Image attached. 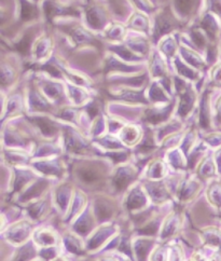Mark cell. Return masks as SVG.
Segmentation results:
<instances>
[{
  "mask_svg": "<svg viewBox=\"0 0 221 261\" xmlns=\"http://www.w3.org/2000/svg\"><path fill=\"white\" fill-rule=\"evenodd\" d=\"M31 233V227L27 222H20L8 230V241L14 244H21L27 240Z\"/></svg>",
  "mask_w": 221,
  "mask_h": 261,
  "instance_id": "1",
  "label": "cell"
},
{
  "mask_svg": "<svg viewBox=\"0 0 221 261\" xmlns=\"http://www.w3.org/2000/svg\"><path fill=\"white\" fill-rule=\"evenodd\" d=\"M125 204L128 211H140L146 206L147 195L140 187H136L128 193Z\"/></svg>",
  "mask_w": 221,
  "mask_h": 261,
  "instance_id": "2",
  "label": "cell"
},
{
  "mask_svg": "<svg viewBox=\"0 0 221 261\" xmlns=\"http://www.w3.org/2000/svg\"><path fill=\"white\" fill-rule=\"evenodd\" d=\"M146 190L154 203L165 202L170 198L167 187L161 182H150L146 186Z\"/></svg>",
  "mask_w": 221,
  "mask_h": 261,
  "instance_id": "3",
  "label": "cell"
},
{
  "mask_svg": "<svg viewBox=\"0 0 221 261\" xmlns=\"http://www.w3.org/2000/svg\"><path fill=\"white\" fill-rule=\"evenodd\" d=\"M34 241L40 246H55V244H57V234L53 230L39 229L35 232Z\"/></svg>",
  "mask_w": 221,
  "mask_h": 261,
  "instance_id": "4",
  "label": "cell"
},
{
  "mask_svg": "<svg viewBox=\"0 0 221 261\" xmlns=\"http://www.w3.org/2000/svg\"><path fill=\"white\" fill-rule=\"evenodd\" d=\"M134 172L130 169H120L113 179L114 186L118 190L125 189L134 180Z\"/></svg>",
  "mask_w": 221,
  "mask_h": 261,
  "instance_id": "5",
  "label": "cell"
},
{
  "mask_svg": "<svg viewBox=\"0 0 221 261\" xmlns=\"http://www.w3.org/2000/svg\"><path fill=\"white\" fill-rule=\"evenodd\" d=\"M199 190V182L195 179H186L179 186V198L180 200H189Z\"/></svg>",
  "mask_w": 221,
  "mask_h": 261,
  "instance_id": "6",
  "label": "cell"
},
{
  "mask_svg": "<svg viewBox=\"0 0 221 261\" xmlns=\"http://www.w3.org/2000/svg\"><path fill=\"white\" fill-rule=\"evenodd\" d=\"M78 177L81 182L91 186L99 180V173L96 170L91 169V167L82 166L78 171Z\"/></svg>",
  "mask_w": 221,
  "mask_h": 261,
  "instance_id": "7",
  "label": "cell"
},
{
  "mask_svg": "<svg viewBox=\"0 0 221 261\" xmlns=\"http://www.w3.org/2000/svg\"><path fill=\"white\" fill-rule=\"evenodd\" d=\"M55 201L59 205L60 210L62 208L63 212H66L69 201H70V190L68 187H60L59 190L55 192Z\"/></svg>",
  "mask_w": 221,
  "mask_h": 261,
  "instance_id": "8",
  "label": "cell"
},
{
  "mask_svg": "<svg viewBox=\"0 0 221 261\" xmlns=\"http://www.w3.org/2000/svg\"><path fill=\"white\" fill-rule=\"evenodd\" d=\"M179 225V218L177 215H172L168 218V220L165 221L163 225V230H162V239H167L170 238L172 234H174L176 230L178 229Z\"/></svg>",
  "mask_w": 221,
  "mask_h": 261,
  "instance_id": "9",
  "label": "cell"
},
{
  "mask_svg": "<svg viewBox=\"0 0 221 261\" xmlns=\"http://www.w3.org/2000/svg\"><path fill=\"white\" fill-rule=\"evenodd\" d=\"M64 243H65V246L68 249V251H70L72 254L79 255L84 251V246H82L81 242L76 236H66L64 238Z\"/></svg>",
  "mask_w": 221,
  "mask_h": 261,
  "instance_id": "10",
  "label": "cell"
},
{
  "mask_svg": "<svg viewBox=\"0 0 221 261\" xmlns=\"http://www.w3.org/2000/svg\"><path fill=\"white\" fill-rule=\"evenodd\" d=\"M207 197L210 203H213L217 207H221V184H211L207 192Z\"/></svg>",
  "mask_w": 221,
  "mask_h": 261,
  "instance_id": "11",
  "label": "cell"
},
{
  "mask_svg": "<svg viewBox=\"0 0 221 261\" xmlns=\"http://www.w3.org/2000/svg\"><path fill=\"white\" fill-rule=\"evenodd\" d=\"M205 242L209 246L221 247V232L217 229L210 228L204 232Z\"/></svg>",
  "mask_w": 221,
  "mask_h": 261,
  "instance_id": "12",
  "label": "cell"
},
{
  "mask_svg": "<svg viewBox=\"0 0 221 261\" xmlns=\"http://www.w3.org/2000/svg\"><path fill=\"white\" fill-rule=\"evenodd\" d=\"M152 246V243L150 240H140L135 243V251L137 258L141 261H144L147 257V253H148L150 247Z\"/></svg>",
  "mask_w": 221,
  "mask_h": 261,
  "instance_id": "13",
  "label": "cell"
},
{
  "mask_svg": "<svg viewBox=\"0 0 221 261\" xmlns=\"http://www.w3.org/2000/svg\"><path fill=\"white\" fill-rule=\"evenodd\" d=\"M112 233H114V230L112 231L110 227H105V229L97 231V233L94 236V238L90 241L89 247L90 248H96V247L100 246V244H102L103 242L108 238V236L112 234Z\"/></svg>",
  "mask_w": 221,
  "mask_h": 261,
  "instance_id": "14",
  "label": "cell"
},
{
  "mask_svg": "<svg viewBox=\"0 0 221 261\" xmlns=\"http://www.w3.org/2000/svg\"><path fill=\"white\" fill-rule=\"evenodd\" d=\"M113 207L104 201H98L95 206V215L99 220H104L113 215Z\"/></svg>",
  "mask_w": 221,
  "mask_h": 261,
  "instance_id": "15",
  "label": "cell"
},
{
  "mask_svg": "<svg viewBox=\"0 0 221 261\" xmlns=\"http://www.w3.org/2000/svg\"><path fill=\"white\" fill-rule=\"evenodd\" d=\"M35 254H36V250L32 244L24 245L17 253L14 261H29L35 256Z\"/></svg>",
  "mask_w": 221,
  "mask_h": 261,
  "instance_id": "16",
  "label": "cell"
},
{
  "mask_svg": "<svg viewBox=\"0 0 221 261\" xmlns=\"http://www.w3.org/2000/svg\"><path fill=\"white\" fill-rule=\"evenodd\" d=\"M45 186H47V184H45L44 181H39V182L34 184L32 187L25 192V194H23L22 199L30 200V199H33L34 197L35 198L38 197V195L40 194V192L44 189Z\"/></svg>",
  "mask_w": 221,
  "mask_h": 261,
  "instance_id": "17",
  "label": "cell"
},
{
  "mask_svg": "<svg viewBox=\"0 0 221 261\" xmlns=\"http://www.w3.org/2000/svg\"><path fill=\"white\" fill-rule=\"evenodd\" d=\"M92 225V220L89 216V214H85L84 216H81V218L77 221L76 223V230L77 232L80 233H87L88 230L91 228Z\"/></svg>",
  "mask_w": 221,
  "mask_h": 261,
  "instance_id": "18",
  "label": "cell"
},
{
  "mask_svg": "<svg viewBox=\"0 0 221 261\" xmlns=\"http://www.w3.org/2000/svg\"><path fill=\"white\" fill-rule=\"evenodd\" d=\"M44 208H45V202H43V201L37 202V203L33 204L32 206L29 208V214L32 218L36 219L42 215V213L44 212Z\"/></svg>",
  "mask_w": 221,
  "mask_h": 261,
  "instance_id": "19",
  "label": "cell"
},
{
  "mask_svg": "<svg viewBox=\"0 0 221 261\" xmlns=\"http://www.w3.org/2000/svg\"><path fill=\"white\" fill-rule=\"evenodd\" d=\"M36 122L41 128L45 135H53L55 133V127L45 119H36Z\"/></svg>",
  "mask_w": 221,
  "mask_h": 261,
  "instance_id": "20",
  "label": "cell"
},
{
  "mask_svg": "<svg viewBox=\"0 0 221 261\" xmlns=\"http://www.w3.org/2000/svg\"><path fill=\"white\" fill-rule=\"evenodd\" d=\"M195 4V0H176V7L182 13H189Z\"/></svg>",
  "mask_w": 221,
  "mask_h": 261,
  "instance_id": "21",
  "label": "cell"
},
{
  "mask_svg": "<svg viewBox=\"0 0 221 261\" xmlns=\"http://www.w3.org/2000/svg\"><path fill=\"white\" fill-rule=\"evenodd\" d=\"M164 167L160 163H155L149 171V177L154 179H159L164 174Z\"/></svg>",
  "mask_w": 221,
  "mask_h": 261,
  "instance_id": "22",
  "label": "cell"
},
{
  "mask_svg": "<svg viewBox=\"0 0 221 261\" xmlns=\"http://www.w3.org/2000/svg\"><path fill=\"white\" fill-rule=\"evenodd\" d=\"M22 15L25 18V20H30L34 16V9L33 6L29 5V4H24L23 5V11H22Z\"/></svg>",
  "mask_w": 221,
  "mask_h": 261,
  "instance_id": "23",
  "label": "cell"
},
{
  "mask_svg": "<svg viewBox=\"0 0 221 261\" xmlns=\"http://www.w3.org/2000/svg\"><path fill=\"white\" fill-rule=\"evenodd\" d=\"M181 254H182L181 253V249L178 246H175L172 249L170 261H182V255Z\"/></svg>",
  "mask_w": 221,
  "mask_h": 261,
  "instance_id": "24",
  "label": "cell"
},
{
  "mask_svg": "<svg viewBox=\"0 0 221 261\" xmlns=\"http://www.w3.org/2000/svg\"><path fill=\"white\" fill-rule=\"evenodd\" d=\"M153 261H165V251L163 249H158L153 255Z\"/></svg>",
  "mask_w": 221,
  "mask_h": 261,
  "instance_id": "25",
  "label": "cell"
},
{
  "mask_svg": "<svg viewBox=\"0 0 221 261\" xmlns=\"http://www.w3.org/2000/svg\"><path fill=\"white\" fill-rule=\"evenodd\" d=\"M54 261H67V260L65 258H63V257H59V258L55 259Z\"/></svg>",
  "mask_w": 221,
  "mask_h": 261,
  "instance_id": "26",
  "label": "cell"
}]
</instances>
